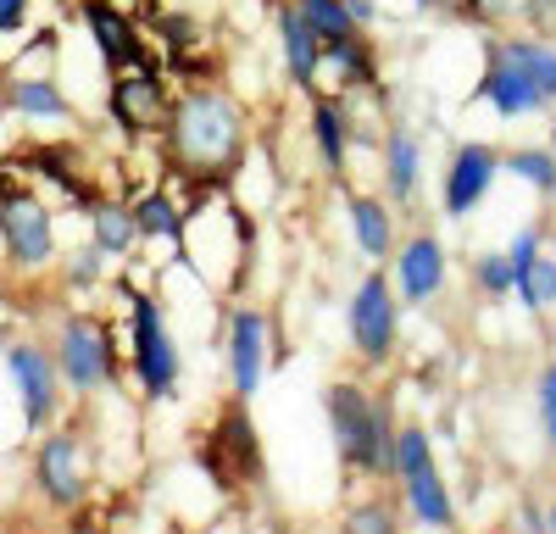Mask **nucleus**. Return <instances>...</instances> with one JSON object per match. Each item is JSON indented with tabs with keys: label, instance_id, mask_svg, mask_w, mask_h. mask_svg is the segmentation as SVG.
I'll return each mask as SVG.
<instances>
[{
	"label": "nucleus",
	"instance_id": "obj_24",
	"mask_svg": "<svg viewBox=\"0 0 556 534\" xmlns=\"http://www.w3.org/2000/svg\"><path fill=\"white\" fill-rule=\"evenodd\" d=\"M518 295H523V306H551L556 301V256H534L523 274H518V284H513Z\"/></svg>",
	"mask_w": 556,
	"mask_h": 534
},
{
	"label": "nucleus",
	"instance_id": "obj_12",
	"mask_svg": "<svg viewBox=\"0 0 556 534\" xmlns=\"http://www.w3.org/2000/svg\"><path fill=\"white\" fill-rule=\"evenodd\" d=\"M395 279H401V301L406 306H424L440 295L445 284V245L434 234H412L395 256Z\"/></svg>",
	"mask_w": 556,
	"mask_h": 534
},
{
	"label": "nucleus",
	"instance_id": "obj_31",
	"mask_svg": "<svg viewBox=\"0 0 556 534\" xmlns=\"http://www.w3.org/2000/svg\"><path fill=\"white\" fill-rule=\"evenodd\" d=\"M34 0H0V34H23Z\"/></svg>",
	"mask_w": 556,
	"mask_h": 534
},
{
	"label": "nucleus",
	"instance_id": "obj_20",
	"mask_svg": "<svg viewBox=\"0 0 556 534\" xmlns=\"http://www.w3.org/2000/svg\"><path fill=\"white\" fill-rule=\"evenodd\" d=\"M417 140L406 128H390L384 134V190L395 195V201H412V190H417Z\"/></svg>",
	"mask_w": 556,
	"mask_h": 534
},
{
	"label": "nucleus",
	"instance_id": "obj_6",
	"mask_svg": "<svg viewBox=\"0 0 556 534\" xmlns=\"http://www.w3.org/2000/svg\"><path fill=\"white\" fill-rule=\"evenodd\" d=\"M0 245H7L12 267H45L56 256V229H51V212H45L28 190L0 195Z\"/></svg>",
	"mask_w": 556,
	"mask_h": 534
},
{
	"label": "nucleus",
	"instance_id": "obj_27",
	"mask_svg": "<svg viewBox=\"0 0 556 534\" xmlns=\"http://www.w3.org/2000/svg\"><path fill=\"white\" fill-rule=\"evenodd\" d=\"M473 279L490 290V295H506L518 284V274H513V262H506V251H490V256H479V267H473Z\"/></svg>",
	"mask_w": 556,
	"mask_h": 534
},
{
	"label": "nucleus",
	"instance_id": "obj_33",
	"mask_svg": "<svg viewBox=\"0 0 556 534\" xmlns=\"http://www.w3.org/2000/svg\"><path fill=\"white\" fill-rule=\"evenodd\" d=\"M96 267H101V251H96V245L78 251V256H73V284H89V279H96Z\"/></svg>",
	"mask_w": 556,
	"mask_h": 534
},
{
	"label": "nucleus",
	"instance_id": "obj_35",
	"mask_svg": "<svg viewBox=\"0 0 556 534\" xmlns=\"http://www.w3.org/2000/svg\"><path fill=\"white\" fill-rule=\"evenodd\" d=\"M484 12H523V0H484Z\"/></svg>",
	"mask_w": 556,
	"mask_h": 534
},
{
	"label": "nucleus",
	"instance_id": "obj_8",
	"mask_svg": "<svg viewBox=\"0 0 556 534\" xmlns=\"http://www.w3.org/2000/svg\"><path fill=\"white\" fill-rule=\"evenodd\" d=\"M134 363L151 395H167L178 379V345L167 334V318L156 312V301H134Z\"/></svg>",
	"mask_w": 556,
	"mask_h": 534
},
{
	"label": "nucleus",
	"instance_id": "obj_22",
	"mask_svg": "<svg viewBox=\"0 0 556 534\" xmlns=\"http://www.w3.org/2000/svg\"><path fill=\"white\" fill-rule=\"evenodd\" d=\"M345 145H351V123H345V112H340L334 101H317V151H323V162H329L334 173L345 167Z\"/></svg>",
	"mask_w": 556,
	"mask_h": 534
},
{
	"label": "nucleus",
	"instance_id": "obj_30",
	"mask_svg": "<svg viewBox=\"0 0 556 534\" xmlns=\"http://www.w3.org/2000/svg\"><path fill=\"white\" fill-rule=\"evenodd\" d=\"M534 256H540V229H523L513 245H506V262H513V274H523Z\"/></svg>",
	"mask_w": 556,
	"mask_h": 534
},
{
	"label": "nucleus",
	"instance_id": "obj_1",
	"mask_svg": "<svg viewBox=\"0 0 556 534\" xmlns=\"http://www.w3.org/2000/svg\"><path fill=\"white\" fill-rule=\"evenodd\" d=\"M329 429H334V445L351 468H367V473H390L395 468V434H390V418L374 395L362 384L340 379L329 384Z\"/></svg>",
	"mask_w": 556,
	"mask_h": 534
},
{
	"label": "nucleus",
	"instance_id": "obj_10",
	"mask_svg": "<svg viewBox=\"0 0 556 534\" xmlns=\"http://www.w3.org/2000/svg\"><path fill=\"white\" fill-rule=\"evenodd\" d=\"M495 173H501V156L490 151V145H462L456 156H451V173H445V212L451 217H468L484 195H490V185H495Z\"/></svg>",
	"mask_w": 556,
	"mask_h": 534
},
{
	"label": "nucleus",
	"instance_id": "obj_37",
	"mask_svg": "<svg viewBox=\"0 0 556 534\" xmlns=\"http://www.w3.org/2000/svg\"><path fill=\"white\" fill-rule=\"evenodd\" d=\"M551 162H556V140H551Z\"/></svg>",
	"mask_w": 556,
	"mask_h": 534
},
{
	"label": "nucleus",
	"instance_id": "obj_9",
	"mask_svg": "<svg viewBox=\"0 0 556 534\" xmlns=\"http://www.w3.org/2000/svg\"><path fill=\"white\" fill-rule=\"evenodd\" d=\"M34 479H39V490H45L56 507H78L84 490H89L84 445H78L73 434H45V440H39V457H34Z\"/></svg>",
	"mask_w": 556,
	"mask_h": 534
},
{
	"label": "nucleus",
	"instance_id": "obj_5",
	"mask_svg": "<svg viewBox=\"0 0 556 534\" xmlns=\"http://www.w3.org/2000/svg\"><path fill=\"white\" fill-rule=\"evenodd\" d=\"M7 373L17 384V407H23V429L39 434L45 423L56 418V395H62V373H56V356L39 351L34 340L7 351Z\"/></svg>",
	"mask_w": 556,
	"mask_h": 534
},
{
	"label": "nucleus",
	"instance_id": "obj_2",
	"mask_svg": "<svg viewBox=\"0 0 556 534\" xmlns=\"http://www.w3.org/2000/svg\"><path fill=\"white\" fill-rule=\"evenodd\" d=\"M173 151L190 162L195 173L228 167L240 156V112L228 106L223 96H212V89L184 96L178 112H173Z\"/></svg>",
	"mask_w": 556,
	"mask_h": 534
},
{
	"label": "nucleus",
	"instance_id": "obj_16",
	"mask_svg": "<svg viewBox=\"0 0 556 534\" xmlns=\"http://www.w3.org/2000/svg\"><path fill=\"white\" fill-rule=\"evenodd\" d=\"M501 56L534 84L540 101H556V44H545L534 34H513V39H501Z\"/></svg>",
	"mask_w": 556,
	"mask_h": 534
},
{
	"label": "nucleus",
	"instance_id": "obj_19",
	"mask_svg": "<svg viewBox=\"0 0 556 534\" xmlns=\"http://www.w3.org/2000/svg\"><path fill=\"white\" fill-rule=\"evenodd\" d=\"M7 101H12V112H17V117H45V123L73 117V101L62 96V89H56L51 78H17Z\"/></svg>",
	"mask_w": 556,
	"mask_h": 534
},
{
	"label": "nucleus",
	"instance_id": "obj_29",
	"mask_svg": "<svg viewBox=\"0 0 556 534\" xmlns=\"http://www.w3.org/2000/svg\"><path fill=\"white\" fill-rule=\"evenodd\" d=\"M540 429H545V440L556 445V363L540 373Z\"/></svg>",
	"mask_w": 556,
	"mask_h": 534
},
{
	"label": "nucleus",
	"instance_id": "obj_34",
	"mask_svg": "<svg viewBox=\"0 0 556 534\" xmlns=\"http://www.w3.org/2000/svg\"><path fill=\"white\" fill-rule=\"evenodd\" d=\"M340 7H345V17H351L356 28H367V23L379 17V7H374V0H340Z\"/></svg>",
	"mask_w": 556,
	"mask_h": 534
},
{
	"label": "nucleus",
	"instance_id": "obj_36",
	"mask_svg": "<svg viewBox=\"0 0 556 534\" xmlns=\"http://www.w3.org/2000/svg\"><path fill=\"white\" fill-rule=\"evenodd\" d=\"M545 534H556V507H551V512H545Z\"/></svg>",
	"mask_w": 556,
	"mask_h": 534
},
{
	"label": "nucleus",
	"instance_id": "obj_32",
	"mask_svg": "<svg viewBox=\"0 0 556 534\" xmlns=\"http://www.w3.org/2000/svg\"><path fill=\"white\" fill-rule=\"evenodd\" d=\"M523 17H529L540 34H556V0H523Z\"/></svg>",
	"mask_w": 556,
	"mask_h": 534
},
{
	"label": "nucleus",
	"instance_id": "obj_26",
	"mask_svg": "<svg viewBox=\"0 0 556 534\" xmlns=\"http://www.w3.org/2000/svg\"><path fill=\"white\" fill-rule=\"evenodd\" d=\"M134 229L139 234H167V240H178V212H173V201L167 195H146L134 206Z\"/></svg>",
	"mask_w": 556,
	"mask_h": 534
},
{
	"label": "nucleus",
	"instance_id": "obj_25",
	"mask_svg": "<svg viewBox=\"0 0 556 534\" xmlns=\"http://www.w3.org/2000/svg\"><path fill=\"white\" fill-rule=\"evenodd\" d=\"M506 167H513L529 190L556 195V162H551V151H506Z\"/></svg>",
	"mask_w": 556,
	"mask_h": 534
},
{
	"label": "nucleus",
	"instance_id": "obj_4",
	"mask_svg": "<svg viewBox=\"0 0 556 534\" xmlns=\"http://www.w3.org/2000/svg\"><path fill=\"white\" fill-rule=\"evenodd\" d=\"M56 373H62L78 395L101 390V384L117 373V345H112L106 323L84 318V312H78V318H67L62 334H56Z\"/></svg>",
	"mask_w": 556,
	"mask_h": 534
},
{
	"label": "nucleus",
	"instance_id": "obj_14",
	"mask_svg": "<svg viewBox=\"0 0 556 534\" xmlns=\"http://www.w3.org/2000/svg\"><path fill=\"white\" fill-rule=\"evenodd\" d=\"M112 117H117V128H128V134L156 128V117H162V84H156L151 73L117 78V84H112Z\"/></svg>",
	"mask_w": 556,
	"mask_h": 534
},
{
	"label": "nucleus",
	"instance_id": "obj_3",
	"mask_svg": "<svg viewBox=\"0 0 556 534\" xmlns=\"http://www.w3.org/2000/svg\"><path fill=\"white\" fill-rule=\"evenodd\" d=\"M395 473L406 484V501L412 512L424 518L429 529H451L456 523V507L445 496V479L434 468V452H429V434L424 429H401L395 434Z\"/></svg>",
	"mask_w": 556,
	"mask_h": 534
},
{
	"label": "nucleus",
	"instance_id": "obj_17",
	"mask_svg": "<svg viewBox=\"0 0 556 534\" xmlns=\"http://www.w3.org/2000/svg\"><path fill=\"white\" fill-rule=\"evenodd\" d=\"M278 34H285V56H290L295 84H301V89H317V62H323V44H317V34L306 28V17H301L295 7H285V12H278Z\"/></svg>",
	"mask_w": 556,
	"mask_h": 534
},
{
	"label": "nucleus",
	"instance_id": "obj_15",
	"mask_svg": "<svg viewBox=\"0 0 556 534\" xmlns=\"http://www.w3.org/2000/svg\"><path fill=\"white\" fill-rule=\"evenodd\" d=\"M84 17H89V34H96V44H101L106 67H134L139 56H146V51H139V34H134V23H128L117 7H106V0H89Z\"/></svg>",
	"mask_w": 556,
	"mask_h": 534
},
{
	"label": "nucleus",
	"instance_id": "obj_18",
	"mask_svg": "<svg viewBox=\"0 0 556 534\" xmlns=\"http://www.w3.org/2000/svg\"><path fill=\"white\" fill-rule=\"evenodd\" d=\"M351 223H356V245L374 256V262H384L390 245H395V217H390V206H384L379 195H351Z\"/></svg>",
	"mask_w": 556,
	"mask_h": 534
},
{
	"label": "nucleus",
	"instance_id": "obj_21",
	"mask_svg": "<svg viewBox=\"0 0 556 534\" xmlns=\"http://www.w3.org/2000/svg\"><path fill=\"white\" fill-rule=\"evenodd\" d=\"M295 12L306 17V28L317 34V44L329 51V44H345V39H356V23L345 17V7L340 0H295Z\"/></svg>",
	"mask_w": 556,
	"mask_h": 534
},
{
	"label": "nucleus",
	"instance_id": "obj_28",
	"mask_svg": "<svg viewBox=\"0 0 556 534\" xmlns=\"http://www.w3.org/2000/svg\"><path fill=\"white\" fill-rule=\"evenodd\" d=\"M345 534H401V529H395L390 507H379V501H367V507H356V512H351Z\"/></svg>",
	"mask_w": 556,
	"mask_h": 534
},
{
	"label": "nucleus",
	"instance_id": "obj_13",
	"mask_svg": "<svg viewBox=\"0 0 556 534\" xmlns=\"http://www.w3.org/2000/svg\"><path fill=\"white\" fill-rule=\"evenodd\" d=\"M484 56H490V67H484V78H479L473 96H484L501 117H529V112H540V106H545V101L534 96V84H529L513 62L501 56V39H490V44H484Z\"/></svg>",
	"mask_w": 556,
	"mask_h": 534
},
{
	"label": "nucleus",
	"instance_id": "obj_23",
	"mask_svg": "<svg viewBox=\"0 0 556 534\" xmlns=\"http://www.w3.org/2000/svg\"><path fill=\"white\" fill-rule=\"evenodd\" d=\"M134 234H139V229H134V212H128V206H96V251H101V256H106V251H112V256L128 251Z\"/></svg>",
	"mask_w": 556,
	"mask_h": 534
},
{
	"label": "nucleus",
	"instance_id": "obj_11",
	"mask_svg": "<svg viewBox=\"0 0 556 534\" xmlns=\"http://www.w3.org/2000/svg\"><path fill=\"white\" fill-rule=\"evenodd\" d=\"M262 368H267V318L245 306V312H235V323H228V373H235L240 400L256 395Z\"/></svg>",
	"mask_w": 556,
	"mask_h": 534
},
{
	"label": "nucleus",
	"instance_id": "obj_7",
	"mask_svg": "<svg viewBox=\"0 0 556 534\" xmlns=\"http://www.w3.org/2000/svg\"><path fill=\"white\" fill-rule=\"evenodd\" d=\"M395 323H401V306L384 274H367L351 295V345L367 356V363H384L390 345H395Z\"/></svg>",
	"mask_w": 556,
	"mask_h": 534
}]
</instances>
